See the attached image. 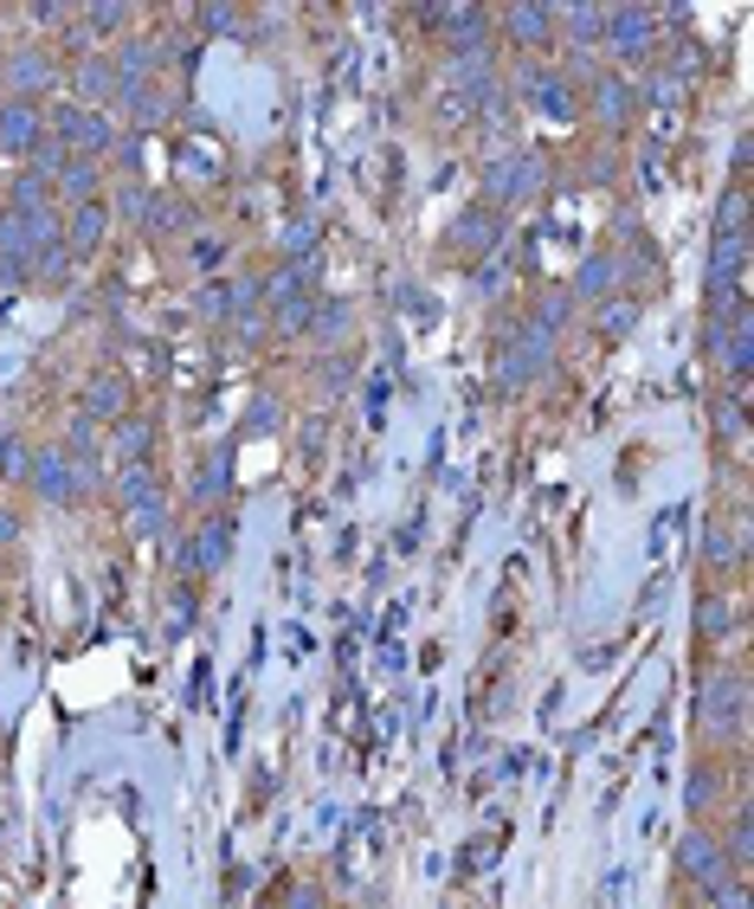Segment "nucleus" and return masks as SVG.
Listing matches in <instances>:
<instances>
[{"label": "nucleus", "mask_w": 754, "mask_h": 909, "mask_svg": "<svg viewBox=\"0 0 754 909\" xmlns=\"http://www.w3.org/2000/svg\"><path fill=\"white\" fill-rule=\"evenodd\" d=\"M684 864H690V871H696V877H716V845L690 839V845H684Z\"/></svg>", "instance_id": "obj_1"}]
</instances>
